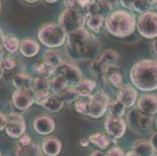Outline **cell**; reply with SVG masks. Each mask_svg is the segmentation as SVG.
<instances>
[{
	"label": "cell",
	"instance_id": "obj_1",
	"mask_svg": "<svg viewBox=\"0 0 157 156\" xmlns=\"http://www.w3.org/2000/svg\"><path fill=\"white\" fill-rule=\"evenodd\" d=\"M67 41L68 55L73 59L94 60L100 55V42L85 28L67 34Z\"/></svg>",
	"mask_w": 157,
	"mask_h": 156
},
{
	"label": "cell",
	"instance_id": "obj_2",
	"mask_svg": "<svg viewBox=\"0 0 157 156\" xmlns=\"http://www.w3.org/2000/svg\"><path fill=\"white\" fill-rule=\"evenodd\" d=\"M132 84L142 91H151L157 89V61L142 59L135 63L130 71Z\"/></svg>",
	"mask_w": 157,
	"mask_h": 156
},
{
	"label": "cell",
	"instance_id": "obj_3",
	"mask_svg": "<svg viewBox=\"0 0 157 156\" xmlns=\"http://www.w3.org/2000/svg\"><path fill=\"white\" fill-rule=\"evenodd\" d=\"M136 23L134 14L124 10H117L105 18V27L113 36L124 38L135 31Z\"/></svg>",
	"mask_w": 157,
	"mask_h": 156
},
{
	"label": "cell",
	"instance_id": "obj_4",
	"mask_svg": "<svg viewBox=\"0 0 157 156\" xmlns=\"http://www.w3.org/2000/svg\"><path fill=\"white\" fill-rule=\"evenodd\" d=\"M67 33L59 24H47L40 28L38 38L42 45L53 48L63 45Z\"/></svg>",
	"mask_w": 157,
	"mask_h": 156
},
{
	"label": "cell",
	"instance_id": "obj_5",
	"mask_svg": "<svg viewBox=\"0 0 157 156\" xmlns=\"http://www.w3.org/2000/svg\"><path fill=\"white\" fill-rule=\"evenodd\" d=\"M86 15L81 10L75 8H67L60 14L59 24L69 33L84 28L86 22Z\"/></svg>",
	"mask_w": 157,
	"mask_h": 156
},
{
	"label": "cell",
	"instance_id": "obj_6",
	"mask_svg": "<svg viewBox=\"0 0 157 156\" xmlns=\"http://www.w3.org/2000/svg\"><path fill=\"white\" fill-rule=\"evenodd\" d=\"M88 110L87 116L94 119L102 117L108 109L109 98L108 94L104 91H98L95 94L88 97Z\"/></svg>",
	"mask_w": 157,
	"mask_h": 156
},
{
	"label": "cell",
	"instance_id": "obj_7",
	"mask_svg": "<svg viewBox=\"0 0 157 156\" xmlns=\"http://www.w3.org/2000/svg\"><path fill=\"white\" fill-rule=\"evenodd\" d=\"M136 27L138 33L144 38H157V13L152 10L142 13L138 17Z\"/></svg>",
	"mask_w": 157,
	"mask_h": 156
},
{
	"label": "cell",
	"instance_id": "obj_8",
	"mask_svg": "<svg viewBox=\"0 0 157 156\" xmlns=\"http://www.w3.org/2000/svg\"><path fill=\"white\" fill-rule=\"evenodd\" d=\"M128 126L136 133H144L152 126V116L145 114L138 108H134L128 112L127 116Z\"/></svg>",
	"mask_w": 157,
	"mask_h": 156
},
{
	"label": "cell",
	"instance_id": "obj_9",
	"mask_svg": "<svg viewBox=\"0 0 157 156\" xmlns=\"http://www.w3.org/2000/svg\"><path fill=\"white\" fill-rule=\"evenodd\" d=\"M54 74L65 77L69 87H74L82 79V74L80 69L74 64L68 62H62L57 66Z\"/></svg>",
	"mask_w": 157,
	"mask_h": 156
},
{
	"label": "cell",
	"instance_id": "obj_10",
	"mask_svg": "<svg viewBox=\"0 0 157 156\" xmlns=\"http://www.w3.org/2000/svg\"><path fill=\"white\" fill-rule=\"evenodd\" d=\"M26 131V123L24 117L19 114L12 113L7 116L6 131L8 136L14 139L20 138Z\"/></svg>",
	"mask_w": 157,
	"mask_h": 156
},
{
	"label": "cell",
	"instance_id": "obj_11",
	"mask_svg": "<svg viewBox=\"0 0 157 156\" xmlns=\"http://www.w3.org/2000/svg\"><path fill=\"white\" fill-rule=\"evenodd\" d=\"M105 129L109 137L114 139H119L126 132L127 124L122 117L108 115L105 120Z\"/></svg>",
	"mask_w": 157,
	"mask_h": 156
},
{
	"label": "cell",
	"instance_id": "obj_12",
	"mask_svg": "<svg viewBox=\"0 0 157 156\" xmlns=\"http://www.w3.org/2000/svg\"><path fill=\"white\" fill-rule=\"evenodd\" d=\"M13 103L19 110H26L35 103V92L31 89H17L13 94Z\"/></svg>",
	"mask_w": 157,
	"mask_h": 156
},
{
	"label": "cell",
	"instance_id": "obj_13",
	"mask_svg": "<svg viewBox=\"0 0 157 156\" xmlns=\"http://www.w3.org/2000/svg\"><path fill=\"white\" fill-rule=\"evenodd\" d=\"M119 58V54L113 49L104 51L98 59H95L92 63V68L94 73L103 76V67L109 64H112Z\"/></svg>",
	"mask_w": 157,
	"mask_h": 156
},
{
	"label": "cell",
	"instance_id": "obj_14",
	"mask_svg": "<svg viewBox=\"0 0 157 156\" xmlns=\"http://www.w3.org/2000/svg\"><path fill=\"white\" fill-rule=\"evenodd\" d=\"M138 93L133 86L124 84L118 88L117 98L126 108H131L136 102Z\"/></svg>",
	"mask_w": 157,
	"mask_h": 156
},
{
	"label": "cell",
	"instance_id": "obj_15",
	"mask_svg": "<svg viewBox=\"0 0 157 156\" xmlns=\"http://www.w3.org/2000/svg\"><path fill=\"white\" fill-rule=\"evenodd\" d=\"M113 8V6L106 0H92L84 13L88 17L93 14H99L107 17L112 13Z\"/></svg>",
	"mask_w": 157,
	"mask_h": 156
},
{
	"label": "cell",
	"instance_id": "obj_16",
	"mask_svg": "<svg viewBox=\"0 0 157 156\" xmlns=\"http://www.w3.org/2000/svg\"><path fill=\"white\" fill-rule=\"evenodd\" d=\"M34 129L40 135H48L53 132L56 124L54 120L48 115H41L34 120Z\"/></svg>",
	"mask_w": 157,
	"mask_h": 156
},
{
	"label": "cell",
	"instance_id": "obj_17",
	"mask_svg": "<svg viewBox=\"0 0 157 156\" xmlns=\"http://www.w3.org/2000/svg\"><path fill=\"white\" fill-rule=\"evenodd\" d=\"M138 108L145 114L154 116L157 113V96L155 94H142L138 98Z\"/></svg>",
	"mask_w": 157,
	"mask_h": 156
},
{
	"label": "cell",
	"instance_id": "obj_18",
	"mask_svg": "<svg viewBox=\"0 0 157 156\" xmlns=\"http://www.w3.org/2000/svg\"><path fill=\"white\" fill-rule=\"evenodd\" d=\"M42 149L45 155L57 156L62 150V143L57 137L48 136L43 140Z\"/></svg>",
	"mask_w": 157,
	"mask_h": 156
},
{
	"label": "cell",
	"instance_id": "obj_19",
	"mask_svg": "<svg viewBox=\"0 0 157 156\" xmlns=\"http://www.w3.org/2000/svg\"><path fill=\"white\" fill-rule=\"evenodd\" d=\"M21 53L27 58L35 56L40 51V45L37 41L31 38L24 39L20 45Z\"/></svg>",
	"mask_w": 157,
	"mask_h": 156
},
{
	"label": "cell",
	"instance_id": "obj_20",
	"mask_svg": "<svg viewBox=\"0 0 157 156\" xmlns=\"http://www.w3.org/2000/svg\"><path fill=\"white\" fill-rule=\"evenodd\" d=\"M42 150L37 143L31 142L27 145L18 143L16 148L17 156H42Z\"/></svg>",
	"mask_w": 157,
	"mask_h": 156
},
{
	"label": "cell",
	"instance_id": "obj_21",
	"mask_svg": "<svg viewBox=\"0 0 157 156\" xmlns=\"http://www.w3.org/2000/svg\"><path fill=\"white\" fill-rule=\"evenodd\" d=\"M132 150L139 156H153L155 151L151 141L145 139L137 140L132 145Z\"/></svg>",
	"mask_w": 157,
	"mask_h": 156
},
{
	"label": "cell",
	"instance_id": "obj_22",
	"mask_svg": "<svg viewBox=\"0 0 157 156\" xmlns=\"http://www.w3.org/2000/svg\"><path fill=\"white\" fill-rule=\"evenodd\" d=\"M95 87L96 83L91 79H81L76 85L74 86L75 91L81 97L90 96Z\"/></svg>",
	"mask_w": 157,
	"mask_h": 156
},
{
	"label": "cell",
	"instance_id": "obj_23",
	"mask_svg": "<svg viewBox=\"0 0 157 156\" xmlns=\"http://www.w3.org/2000/svg\"><path fill=\"white\" fill-rule=\"evenodd\" d=\"M63 105L64 102L59 94H50L46 98L42 106L47 111L51 112H57L62 109Z\"/></svg>",
	"mask_w": 157,
	"mask_h": 156
},
{
	"label": "cell",
	"instance_id": "obj_24",
	"mask_svg": "<svg viewBox=\"0 0 157 156\" xmlns=\"http://www.w3.org/2000/svg\"><path fill=\"white\" fill-rule=\"evenodd\" d=\"M88 141L102 150L106 149L111 142L109 136L103 133H95L90 135L88 137Z\"/></svg>",
	"mask_w": 157,
	"mask_h": 156
},
{
	"label": "cell",
	"instance_id": "obj_25",
	"mask_svg": "<svg viewBox=\"0 0 157 156\" xmlns=\"http://www.w3.org/2000/svg\"><path fill=\"white\" fill-rule=\"evenodd\" d=\"M32 84V78L27 74H18L13 78V84L17 89H31Z\"/></svg>",
	"mask_w": 157,
	"mask_h": 156
},
{
	"label": "cell",
	"instance_id": "obj_26",
	"mask_svg": "<svg viewBox=\"0 0 157 156\" xmlns=\"http://www.w3.org/2000/svg\"><path fill=\"white\" fill-rule=\"evenodd\" d=\"M69 87L67 81L61 75H56L50 82V89L53 94H59Z\"/></svg>",
	"mask_w": 157,
	"mask_h": 156
},
{
	"label": "cell",
	"instance_id": "obj_27",
	"mask_svg": "<svg viewBox=\"0 0 157 156\" xmlns=\"http://www.w3.org/2000/svg\"><path fill=\"white\" fill-rule=\"evenodd\" d=\"M43 62L56 68L57 66H59L63 61L58 51L53 49H48L44 53Z\"/></svg>",
	"mask_w": 157,
	"mask_h": 156
},
{
	"label": "cell",
	"instance_id": "obj_28",
	"mask_svg": "<svg viewBox=\"0 0 157 156\" xmlns=\"http://www.w3.org/2000/svg\"><path fill=\"white\" fill-rule=\"evenodd\" d=\"M32 89L34 92L49 93L50 82H48V79L42 77H36L35 80H33Z\"/></svg>",
	"mask_w": 157,
	"mask_h": 156
},
{
	"label": "cell",
	"instance_id": "obj_29",
	"mask_svg": "<svg viewBox=\"0 0 157 156\" xmlns=\"http://www.w3.org/2000/svg\"><path fill=\"white\" fill-rule=\"evenodd\" d=\"M104 21H105V17L103 16L99 15V14H93V15L89 16L87 19V26L92 31L97 33L100 30Z\"/></svg>",
	"mask_w": 157,
	"mask_h": 156
},
{
	"label": "cell",
	"instance_id": "obj_30",
	"mask_svg": "<svg viewBox=\"0 0 157 156\" xmlns=\"http://www.w3.org/2000/svg\"><path fill=\"white\" fill-rule=\"evenodd\" d=\"M108 109H109V115L117 117H122L124 114L126 107L121 101L115 100V101H109Z\"/></svg>",
	"mask_w": 157,
	"mask_h": 156
},
{
	"label": "cell",
	"instance_id": "obj_31",
	"mask_svg": "<svg viewBox=\"0 0 157 156\" xmlns=\"http://www.w3.org/2000/svg\"><path fill=\"white\" fill-rule=\"evenodd\" d=\"M3 46L10 53H14L20 48V41L15 35L10 34L5 38Z\"/></svg>",
	"mask_w": 157,
	"mask_h": 156
},
{
	"label": "cell",
	"instance_id": "obj_32",
	"mask_svg": "<svg viewBox=\"0 0 157 156\" xmlns=\"http://www.w3.org/2000/svg\"><path fill=\"white\" fill-rule=\"evenodd\" d=\"M59 95L62 98L63 101L66 104H71V103L76 101L78 97H79V95L77 93V91H75L74 87H68L63 92L59 94Z\"/></svg>",
	"mask_w": 157,
	"mask_h": 156
},
{
	"label": "cell",
	"instance_id": "obj_33",
	"mask_svg": "<svg viewBox=\"0 0 157 156\" xmlns=\"http://www.w3.org/2000/svg\"><path fill=\"white\" fill-rule=\"evenodd\" d=\"M55 70L56 67H52V66L48 65L44 62L37 67V71L39 74V75L44 78H46V79L49 78L52 74H55Z\"/></svg>",
	"mask_w": 157,
	"mask_h": 156
},
{
	"label": "cell",
	"instance_id": "obj_34",
	"mask_svg": "<svg viewBox=\"0 0 157 156\" xmlns=\"http://www.w3.org/2000/svg\"><path fill=\"white\" fill-rule=\"evenodd\" d=\"M151 9L152 8L148 4L147 0H135L134 2L133 10L141 14L151 11Z\"/></svg>",
	"mask_w": 157,
	"mask_h": 156
},
{
	"label": "cell",
	"instance_id": "obj_35",
	"mask_svg": "<svg viewBox=\"0 0 157 156\" xmlns=\"http://www.w3.org/2000/svg\"><path fill=\"white\" fill-rule=\"evenodd\" d=\"M74 108L78 112L83 115L87 116V110H88V102L84 100H78L74 103Z\"/></svg>",
	"mask_w": 157,
	"mask_h": 156
},
{
	"label": "cell",
	"instance_id": "obj_36",
	"mask_svg": "<svg viewBox=\"0 0 157 156\" xmlns=\"http://www.w3.org/2000/svg\"><path fill=\"white\" fill-rule=\"evenodd\" d=\"M2 67L6 70H11L15 67V60L12 57H5L0 59Z\"/></svg>",
	"mask_w": 157,
	"mask_h": 156
},
{
	"label": "cell",
	"instance_id": "obj_37",
	"mask_svg": "<svg viewBox=\"0 0 157 156\" xmlns=\"http://www.w3.org/2000/svg\"><path fill=\"white\" fill-rule=\"evenodd\" d=\"M50 93L47 92H35V103L38 105H43L44 102L48 98Z\"/></svg>",
	"mask_w": 157,
	"mask_h": 156
},
{
	"label": "cell",
	"instance_id": "obj_38",
	"mask_svg": "<svg viewBox=\"0 0 157 156\" xmlns=\"http://www.w3.org/2000/svg\"><path fill=\"white\" fill-rule=\"evenodd\" d=\"M107 156H124L125 153L122 149L117 146H113L107 150Z\"/></svg>",
	"mask_w": 157,
	"mask_h": 156
},
{
	"label": "cell",
	"instance_id": "obj_39",
	"mask_svg": "<svg viewBox=\"0 0 157 156\" xmlns=\"http://www.w3.org/2000/svg\"><path fill=\"white\" fill-rule=\"evenodd\" d=\"M135 0H120V2L123 7L128 10H133V5Z\"/></svg>",
	"mask_w": 157,
	"mask_h": 156
},
{
	"label": "cell",
	"instance_id": "obj_40",
	"mask_svg": "<svg viewBox=\"0 0 157 156\" xmlns=\"http://www.w3.org/2000/svg\"><path fill=\"white\" fill-rule=\"evenodd\" d=\"M31 142H32L31 137L28 134H24V135L20 137V141L18 143L23 144V145H27V144H29Z\"/></svg>",
	"mask_w": 157,
	"mask_h": 156
},
{
	"label": "cell",
	"instance_id": "obj_41",
	"mask_svg": "<svg viewBox=\"0 0 157 156\" xmlns=\"http://www.w3.org/2000/svg\"><path fill=\"white\" fill-rule=\"evenodd\" d=\"M7 124V117H6L2 112H0V131L6 129Z\"/></svg>",
	"mask_w": 157,
	"mask_h": 156
},
{
	"label": "cell",
	"instance_id": "obj_42",
	"mask_svg": "<svg viewBox=\"0 0 157 156\" xmlns=\"http://www.w3.org/2000/svg\"><path fill=\"white\" fill-rule=\"evenodd\" d=\"M151 143L152 144V145H153L154 148H155V151H157V132L154 133L153 134H152V137H151V140H150Z\"/></svg>",
	"mask_w": 157,
	"mask_h": 156
},
{
	"label": "cell",
	"instance_id": "obj_43",
	"mask_svg": "<svg viewBox=\"0 0 157 156\" xmlns=\"http://www.w3.org/2000/svg\"><path fill=\"white\" fill-rule=\"evenodd\" d=\"M90 156H107L106 153L103 152L102 151H98V150H96V151H94L91 153Z\"/></svg>",
	"mask_w": 157,
	"mask_h": 156
},
{
	"label": "cell",
	"instance_id": "obj_44",
	"mask_svg": "<svg viewBox=\"0 0 157 156\" xmlns=\"http://www.w3.org/2000/svg\"><path fill=\"white\" fill-rule=\"evenodd\" d=\"M4 40H5V36H4V34L2 32V29L0 28V50L2 49V47L3 46Z\"/></svg>",
	"mask_w": 157,
	"mask_h": 156
},
{
	"label": "cell",
	"instance_id": "obj_45",
	"mask_svg": "<svg viewBox=\"0 0 157 156\" xmlns=\"http://www.w3.org/2000/svg\"><path fill=\"white\" fill-rule=\"evenodd\" d=\"M152 51H153L154 55H155V57L157 58V39H155V41L152 42Z\"/></svg>",
	"mask_w": 157,
	"mask_h": 156
},
{
	"label": "cell",
	"instance_id": "obj_46",
	"mask_svg": "<svg viewBox=\"0 0 157 156\" xmlns=\"http://www.w3.org/2000/svg\"><path fill=\"white\" fill-rule=\"evenodd\" d=\"M80 144H81V146L84 147V148L88 147V144H89V141L86 139H81V141H80Z\"/></svg>",
	"mask_w": 157,
	"mask_h": 156
},
{
	"label": "cell",
	"instance_id": "obj_47",
	"mask_svg": "<svg viewBox=\"0 0 157 156\" xmlns=\"http://www.w3.org/2000/svg\"><path fill=\"white\" fill-rule=\"evenodd\" d=\"M124 156H139L136 152H135L134 150H131V151H128V152L125 154Z\"/></svg>",
	"mask_w": 157,
	"mask_h": 156
},
{
	"label": "cell",
	"instance_id": "obj_48",
	"mask_svg": "<svg viewBox=\"0 0 157 156\" xmlns=\"http://www.w3.org/2000/svg\"><path fill=\"white\" fill-rule=\"evenodd\" d=\"M147 1H148V4L150 5V6L152 8H155V5L157 3V0H147Z\"/></svg>",
	"mask_w": 157,
	"mask_h": 156
},
{
	"label": "cell",
	"instance_id": "obj_49",
	"mask_svg": "<svg viewBox=\"0 0 157 156\" xmlns=\"http://www.w3.org/2000/svg\"><path fill=\"white\" fill-rule=\"evenodd\" d=\"M106 1H108L113 6H116L118 4V0H106Z\"/></svg>",
	"mask_w": 157,
	"mask_h": 156
},
{
	"label": "cell",
	"instance_id": "obj_50",
	"mask_svg": "<svg viewBox=\"0 0 157 156\" xmlns=\"http://www.w3.org/2000/svg\"><path fill=\"white\" fill-rule=\"evenodd\" d=\"M3 74H4V68L2 67V64H1V62H0V79L2 77Z\"/></svg>",
	"mask_w": 157,
	"mask_h": 156
},
{
	"label": "cell",
	"instance_id": "obj_51",
	"mask_svg": "<svg viewBox=\"0 0 157 156\" xmlns=\"http://www.w3.org/2000/svg\"><path fill=\"white\" fill-rule=\"evenodd\" d=\"M25 2H28V3H35V2H38L39 0H24Z\"/></svg>",
	"mask_w": 157,
	"mask_h": 156
},
{
	"label": "cell",
	"instance_id": "obj_52",
	"mask_svg": "<svg viewBox=\"0 0 157 156\" xmlns=\"http://www.w3.org/2000/svg\"><path fill=\"white\" fill-rule=\"evenodd\" d=\"M45 1L48 3H54V2H57V0H45Z\"/></svg>",
	"mask_w": 157,
	"mask_h": 156
},
{
	"label": "cell",
	"instance_id": "obj_53",
	"mask_svg": "<svg viewBox=\"0 0 157 156\" xmlns=\"http://www.w3.org/2000/svg\"><path fill=\"white\" fill-rule=\"evenodd\" d=\"M155 13H157V3H156V5H155Z\"/></svg>",
	"mask_w": 157,
	"mask_h": 156
},
{
	"label": "cell",
	"instance_id": "obj_54",
	"mask_svg": "<svg viewBox=\"0 0 157 156\" xmlns=\"http://www.w3.org/2000/svg\"><path fill=\"white\" fill-rule=\"evenodd\" d=\"M0 9H1V2H0Z\"/></svg>",
	"mask_w": 157,
	"mask_h": 156
},
{
	"label": "cell",
	"instance_id": "obj_55",
	"mask_svg": "<svg viewBox=\"0 0 157 156\" xmlns=\"http://www.w3.org/2000/svg\"><path fill=\"white\" fill-rule=\"evenodd\" d=\"M153 156H157V154H154Z\"/></svg>",
	"mask_w": 157,
	"mask_h": 156
},
{
	"label": "cell",
	"instance_id": "obj_56",
	"mask_svg": "<svg viewBox=\"0 0 157 156\" xmlns=\"http://www.w3.org/2000/svg\"><path fill=\"white\" fill-rule=\"evenodd\" d=\"M0 156H1V153H0Z\"/></svg>",
	"mask_w": 157,
	"mask_h": 156
},
{
	"label": "cell",
	"instance_id": "obj_57",
	"mask_svg": "<svg viewBox=\"0 0 157 156\" xmlns=\"http://www.w3.org/2000/svg\"><path fill=\"white\" fill-rule=\"evenodd\" d=\"M156 125H157V124H156Z\"/></svg>",
	"mask_w": 157,
	"mask_h": 156
}]
</instances>
